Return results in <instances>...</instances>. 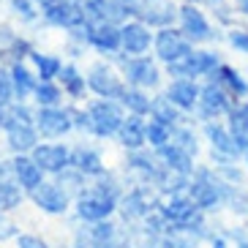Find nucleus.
<instances>
[{
  "label": "nucleus",
  "mask_w": 248,
  "mask_h": 248,
  "mask_svg": "<svg viewBox=\"0 0 248 248\" xmlns=\"http://www.w3.org/2000/svg\"><path fill=\"white\" fill-rule=\"evenodd\" d=\"M216 68H218V58L210 52H188L169 63V71L177 77H199V74L216 71Z\"/></svg>",
  "instance_id": "obj_1"
},
{
  "label": "nucleus",
  "mask_w": 248,
  "mask_h": 248,
  "mask_svg": "<svg viewBox=\"0 0 248 248\" xmlns=\"http://www.w3.org/2000/svg\"><path fill=\"white\" fill-rule=\"evenodd\" d=\"M46 19L55 25H66V28H82L88 25V14L79 8V3H66V0H55L49 6H44Z\"/></svg>",
  "instance_id": "obj_2"
},
{
  "label": "nucleus",
  "mask_w": 248,
  "mask_h": 248,
  "mask_svg": "<svg viewBox=\"0 0 248 248\" xmlns=\"http://www.w3.org/2000/svg\"><path fill=\"white\" fill-rule=\"evenodd\" d=\"M123 125V115L115 104H95L90 109V128L101 137H109V134L120 131Z\"/></svg>",
  "instance_id": "obj_3"
},
{
  "label": "nucleus",
  "mask_w": 248,
  "mask_h": 248,
  "mask_svg": "<svg viewBox=\"0 0 248 248\" xmlns=\"http://www.w3.org/2000/svg\"><path fill=\"white\" fill-rule=\"evenodd\" d=\"M155 49H158V58H161V60L172 63V60L183 58V55H188V52H191V44L180 36V33H175V30H164V33H158Z\"/></svg>",
  "instance_id": "obj_4"
},
{
  "label": "nucleus",
  "mask_w": 248,
  "mask_h": 248,
  "mask_svg": "<svg viewBox=\"0 0 248 248\" xmlns=\"http://www.w3.org/2000/svg\"><path fill=\"white\" fill-rule=\"evenodd\" d=\"M139 14H142V19L150 25H169L172 19H175L177 8L172 6V0H142L139 3Z\"/></svg>",
  "instance_id": "obj_5"
},
{
  "label": "nucleus",
  "mask_w": 248,
  "mask_h": 248,
  "mask_svg": "<svg viewBox=\"0 0 248 248\" xmlns=\"http://www.w3.org/2000/svg\"><path fill=\"white\" fill-rule=\"evenodd\" d=\"M90 88L98 95H107V98H112V95H120V98H123L125 95L123 85L117 82V77L107 66H95L93 71H90Z\"/></svg>",
  "instance_id": "obj_6"
},
{
  "label": "nucleus",
  "mask_w": 248,
  "mask_h": 248,
  "mask_svg": "<svg viewBox=\"0 0 248 248\" xmlns=\"http://www.w3.org/2000/svg\"><path fill=\"white\" fill-rule=\"evenodd\" d=\"M109 213H112V197H107L104 191L79 199V216L85 221H101V218H107Z\"/></svg>",
  "instance_id": "obj_7"
},
{
  "label": "nucleus",
  "mask_w": 248,
  "mask_h": 248,
  "mask_svg": "<svg viewBox=\"0 0 248 248\" xmlns=\"http://www.w3.org/2000/svg\"><path fill=\"white\" fill-rule=\"evenodd\" d=\"M33 199H36V204L46 213H63L66 210V194H63L58 186H44V183L36 186V188H33Z\"/></svg>",
  "instance_id": "obj_8"
},
{
  "label": "nucleus",
  "mask_w": 248,
  "mask_h": 248,
  "mask_svg": "<svg viewBox=\"0 0 248 248\" xmlns=\"http://www.w3.org/2000/svg\"><path fill=\"white\" fill-rule=\"evenodd\" d=\"M180 16H183V30L188 33V38H194V41H207V38L213 36L207 22H204L202 11H197L194 6L180 8Z\"/></svg>",
  "instance_id": "obj_9"
},
{
  "label": "nucleus",
  "mask_w": 248,
  "mask_h": 248,
  "mask_svg": "<svg viewBox=\"0 0 248 248\" xmlns=\"http://www.w3.org/2000/svg\"><path fill=\"white\" fill-rule=\"evenodd\" d=\"M38 125H41V131L46 137H60V134H66L71 128V120L60 109H41L38 112Z\"/></svg>",
  "instance_id": "obj_10"
},
{
  "label": "nucleus",
  "mask_w": 248,
  "mask_h": 248,
  "mask_svg": "<svg viewBox=\"0 0 248 248\" xmlns=\"http://www.w3.org/2000/svg\"><path fill=\"white\" fill-rule=\"evenodd\" d=\"M120 38H123L125 52H134V55H139V52H145L150 46V33L142 25H125L120 30Z\"/></svg>",
  "instance_id": "obj_11"
},
{
  "label": "nucleus",
  "mask_w": 248,
  "mask_h": 248,
  "mask_svg": "<svg viewBox=\"0 0 248 248\" xmlns=\"http://www.w3.org/2000/svg\"><path fill=\"white\" fill-rule=\"evenodd\" d=\"M36 164L41 169H52L58 172L68 164V153L63 147H55V145H44V147H36Z\"/></svg>",
  "instance_id": "obj_12"
},
{
  "label": "nucleus",
  "mask_w": 248,
  "mask_h": 248,
  "mask_svg": "<svg viewBox=\"0 0 248 248\" xmlns=\"http://www.w3.org/2000/svg\"><path fill=\"white\" fill-rule=\"evenodd\" d=\"M164 216H167L172 224L177 226H191L197 221V213H194V204L188 199H172V202L164 207Z\"/></svg>",
  "instance_id": "obj_13"
},
{
  "label": "nucleus",
  "mask_w": 248,
  "mask_h": 248,
  "mask_svg": "<svg viewBox=\"0 0 248 248\" xmlns=\"http://www.w3.org/2000/svg\"><path fill=\"white\" fill-rule=\"evenodd\" d=\"M6 128H8V145L14 150H30L36 145V134L30 131L28 123H11L6 120Z\"/></svg>",
  "instance_id": "obj_14"
},
{
  "label": "nucleus",
  "mask_w": 248,
  "mask_h": 248,
  "mask_svg": "<svg viewBox=\"0 0 248 248\" xmlns=\"http://www.w3.org/2000/svg\"><path fill=\"white\" fill-rule=\"evenodd\" d=\"M161 158L167 161L169 169H175L180 175H188L191 172V155L180 145H161Z\"/></svg>",
  "instance_id": "obj_15"
},
{
  "label": "nucleus",
  "mask_w": 248,
  "mask_h": 248,
  "mask_svg": "<svg viewBox=\"0 0 248 248\" xmlns=\"http://www.w3.org/2000/svg\"><path fill=\"white\" fill-rule=\"evenodd\" d=\"M202 109L204 115H224V112H229V98L216 85H207L202 93Z\"/></svg>",
  "instance_id": "obj_16"
},
{
  "label": "nucleus",
  "mask_w": 248,
  "mask_h": 248,
  "mask_svg": "<svg viewBox=\"0 0 248 248\" xmlns=\"http://www.w3.org/2000/svg\"><path fill=\"white\" fill-rule=\"evenodd\" d=\"M125 71H128V79L137 82V85H155L158 82V71L150 60H131L125 66Z\"/></svg>",
  "instance_id": "obj_17"
},
{
  "label": "nucleus",
  "mask_w": 248,
  "mask_h": 248,
  "mask_svg": "<svg viewBox=\"0 0 248 248\" xmlns=\"http://www.w3.org/2000/svg\"><path fill=\"white\" fill-rule=\"evenodd\" d=\"M90 41L98 49H115L123 38H120V30H115L109 22H101V25H95V28H90Z\"/></svg>",
  "instance_id": "obj_18"
},
{
  "label": "nucleus",
  "mask_w": 248,
  "mask_h": 248,
  "mask_svg": "<svg viewBox=\"0 0 248 248\" xmlns=\"http://www.w3.org/2000/svg\"><path fill=\"white\" fill-rule=\"evenodd\" d=\"M145 125H142V120H139V115L128 117V120H123V125H120V139H123L125 147H139L142 142H145Z\"/></svg>",
  "instance_id": "obj_19"
},
{
  "label": "nucleus",
  "mask_w": 248,
  "mask_h": 248,
  "mask_svg": "<svg viewBox=\"0 0 248 248\" xmlns=\"http://www.w3.org/2000/svg\"><path fill=\"white\" fill-rule=\"evenodd\" d=\"M197 95H199L197 85H194V82H186V79L175 82V85L169 88V98H172V104H177V107H183V109L194 107Z\"/></svg>",
  "instance_id": "obj_20"
},
{
  "label": "nucleus",
  "mask_w": 248,
  "mask_h": 248,
  "mask_svg": "<svg viewBox=\"0 0 248 248\" xmlns=\"http://www.w3.org/2000/svg\"><path fill=\"white\" fill-rule=\"evenodd\" d=\"M14 172H16V177H19V183H22V186H28V188L41 186V167H38L36 161L16 158L14 161Z\"/></svg>",
  "instance_id": "obj_21"
},
{
  "label": "nucleus",
  "mask_w": 248,
  "mask_h": 248,
  "mask_svg": "<svg viewBox=\"0 0 248 248\" xmlns=\"http://www.w3.org/2000/svg\"><path fill=\"white\" fill-rule=\"evenodd\" d=\"M191 199H194L197 207H213V204L218 202V188H216V183L197 180L191 186Z\"/></svg>",
  "instance_id": "obj_22"
},
{
  "label": "nucleus",
  "mask_w": 248,
  "mask_h": 248,
  "mask_svg": "<svg viewBox=\"0 0 248 248\" xmlns=\"http://www.w3.org/2000/svg\"><path fill=\"white\" fill-rule=\"evenodd\" d=\"M207 137L213 139V147L221 150L224 155H237L240 153V145L234 142V137H229V134H226L224 128H218V125H207Z\"/></svg>",
  "instance_id": "obj_23"
},
{
  "label": "nucleus",
  "mask_w": 248,
  "mask_h": 248,
  "mask_svg": "<svg viewBox=\"0 0 248 248\" xmlns=\"http://www.w3.org/2000/svg\"><path fill=\"white\" fill-rule=\"evenodd\" d=\"M74 164H77L82 172H88V175H98V172H101V158H98L93 150H77V153H74Z\"/></svg>",
  "instance_id": "obj_24"
},
{
  "label": "nucleus",
  "mask_w": 248,
  "mask_h": 248,
  "mask_svg": "<svg viewBox=\"0 0 248 248\" xmlns=\"http://www.w3.org/2000/svg\"><path fill=\"white\" fill-rule=\"evenodd\" d=\"M150 112L155 115V120L158 123H172V120H177L175 115V107H172V98H155L153 104H150Z\"/></svg>",
  "instance_id": "obj_25"
},
{
  "label": "nucleus",
  "mask_w": 248,
  "mask_h": 248,
  "mask_svg": "<svg viewBox=\"0 0 248 248\" xmlns=\"http://www.w3.org/2000/svg\"><path fill=\"white\" fill-rule=\"evenodd\" d=\"M218 74H221V79L226 82V85H229V88L234 90V93L237 95H243L248 90V85L246 82H243V77L237 71H234V68H226V66H218Z\"/></svg>",
  "instance_id": "obj_26"
},
{
  "label": "nucleus",
  "mask_w": 248,
  "mask_h": 248,
  "mask_svg": "<svg viewBox=\"0 0 248 248\" xmlns=\"http://www.w3.org/2000/svg\"><path fill=\"white\" fill-rule=\"evenodd\" d=\"M11 82H14V93L19 95V98L33 88V79H30V74L25 71L22 66H14V71H11Z\"/></svg>",
  "instance_id": "obj_27"
},
{
  "label": "nucleus",
  "mask_w": 248,
  "mask_h": 248,
  "mask_svg": "<svg viewBox=\"0 0 248 248\" xmlns=\"http://www.w3.org/2000/svg\"><path fill=\"white\" fill-rule=\"evenodd\" d=\"M123 104L134 112V115H145V112H150V101H147L142 93H137V90L125 93V95H123Z\"/></svg>",
  "instance_id": "obj_28"
},
{
  "label": "nucleus",
  "mask_w": 248,
  "mask_h": 248,
  "mask_svg": "<svg viewBox=\"0 0 248 248\" xmlns=\"http://www.w3.org/2000/svg\"><path fill=\"white\" fill-rule=\"evenodd\" d=\"M63 85H66V90L71 95H79L82 90H85V82H82V77L77 74V68H74V66L63 68Z\"/></svg>",
  "instance_id": "obj_29"
},
{
  "label": "nucleus",
  "mask_w": 248,
  "mask_h": 248,
  "mask_svg": "<svg viewBox=\"0 0 248 248\" xmlns=\"http://www.w3.org/2000/svg\"><path fill=\"white\" fill-rule=\"evenodd\" d=\"M19 204V191L11 183H0V210H11Z\"/></svg>",
  "instance_id": "obj_30"
},
{
  "label": "nucleus",
  "mask_w": 248,
  "mask_h": 248,
  "mask_svg": "<svg viewBox=\"0 0 248 248\" xmlns=\"http://www.w3.org/2000/svg\"><path fill=\"white\" fill-rule=\"evenodd\" d=\"M145 134H147V139H150L153 145L161 147V145H167V139H169V125L155 120V123H150V125L145 128Z\"/></svg>",
  "instance_id": "obj_31"
},
{
  "label": "nucleus",
  "mask_w": 248,
  "mask_h": 248,
  "mask_svg": "<svg viewBox=\"0 0 248 248\" xmlns=\"http://www.w3.org/2000/svg\"><path fill=\"white\" fill-rule=\"evenodd\" d=\"M33 60H36V66H38V71H41V77L44 79H52L55 74L60 71V63L55 58H44V55H33Z\"/></svg>",
  "instance_id": "obj_32"
},
{
  "label": "nucleus",
  "mask_w": 248,
  "mask_h": 248,
  "mask_svg": "<svg viewBox=\"0 0 248 248\" xmlns=\"http://www.w3.org/2000/svg\"><path fill=\"white\" fill-rule=\"evenodd\" d=\"M229 117H232V131H248V104L229 109Z\"/></svg>",
  "instance_id": "obj_33"
},
{
  "label": "nucleus",
  "mask_w": 248,
  "mask_h": 248,
  "mask_svg": "<svg viewBox=\"0 0 248 248\" xmlns=\"http://www.w3.org/2000/svg\"><path fill=\"white\" fill-rule=\"evenodd\" d=\"M36 95H38V101H41V104H55L60 98L58 88H52L49 82H41V85L36 88Z\"/></svg>",
  "instance_id": "obj_34"
},
{
  "label": "nucleus",
  "mask_w": 248,
  "mask_h": 248,
  "mask_svg": "<svg viewBox=\"0 0 248 248\" xmlns=\"http://www.w3.org/2000/svg\"><path fill=\"white\" fill-rule=\"evenodd\" d=\"M125 216H142V213L147 210L145 207V199H142V194H131V197L125 199Z\"/></svg>",
  "instance_id": "obj_35"
},
{
  "label": "nucleus",
  "mask_w": 248,
  "mask_h": 248,
  "mask_svg": "<svg viewBox=\"0 0 248 248\" xmlns=\"http://www.w3.org/2000/svg\"><path fill=\"white\" fill-rule=\"evenodd\" d=\"M90 237L93 240H101V243H107V240H112V226L109 224H95L93 229H90Z\"/></svg>",
  "instance_id": "obj_36"
},
{
  "label": "nucleus",
  "mask_w": 248,
  "mask_h": 248,
  "mask_svg": "<svg viewBox=\"0 0 248 248\" xmlns=\"http://www.w3.org/2000/svg\"><path fill=\"white\" fill-rule=\"evenodd\" d=\"M77 248H123V246H115L112 240L101 243V240H93V237H79V243H77Z\"/></svg>",
  "instance_id": "obj_37"
},
{
  "label": "nucleus",
  "mask_w": 248,
  "mask_h": 248,
  "mask_svg": "<svg viewBox=\"0 0 248 248\" xmlns=\"http://www.w3.org/2000/svg\"><path fill=\"white\" fill-rule=\"evenodd\" d=\"M112 3H115L123 14H139V3H142V0H112Z\"/></svg>",
  "instance_id": "obj_38"
},
{
  "label": "nucleus",
  "mask_w": 248,
  "mask_h": 248,
  "mask_svg": "<svg viewBox=\"0 0 248 248\" xmlns=\"http://www.w3.org/2000/svg\"><path fill=\"white\" fill-rule=\"evenodd\" d=\"M11 93H14V88H11V82H8V77L3 71H0V101L6 104L8 98H11Z\"/></svg>",
  "instance_id": "obj_39"
},
{
  "label": "nucleus",
  "mask_w": 248,
  "mask_h": 248,
  "mask_svg": "<svg viewBox=\"0 0 248 248\" xmlns=\"http://www.w3.org/2000/svg\"><path fill=\"white\" fill-rule=\"evenodd\" d=\"M11 6H14V8H16V14H22L25 19H33V16H36L28 0H11Z\"/></svg>",
  "instance_id": "obj_40"
},
{
  "label": "nucleus",
  "mask_w": 248,
  "mask_h": 248,
  "mask_svg": "<svg viewBox=\"0 0 248 248\" xmlns=\"http://www.w3.org/2000/svg\"><path fill=\"white\" fill-rule=\"evenodd\" d=\"M229 41H232L237 49H246L248 52V33H240V30H234L232 36H229Z\"/></svg>",
  "instance_id": "obj_41"
},
{
  "label": "nucleus",
  "mask_w": 248,
  "mask_h": 248,
  "mask_svg": "<svg viewBox=\"0 0 248 248\" xmlns=\"http://www.w3.org/2000/svg\"><path fill=\"white\" fill-rule=\"evenodd\" d=\"M180 147L186 153H197V145H194V137L188 131H180Z\"/></svg>",
  "instance_id": "obj_42"
},
{
  "label": "nucleus",
  "mask_w": 248,
  "mask_h": 248,
  "mask_svg": "<svg viewBox=\"0 0 248 248\" xmlns=\"http://www.w3.org/2000/svg\"><path fill=\"white\" fill-rule=\"evenodd\" d=\"M19 248H46L38 237H30V234H22L19 237Z\"/></svg>",
  "instance_id": "obj_43"
},
{
  "label": "nucleus",
  "mask_w": 248,
  "mask_h": 248,
  "mask_svg": "<svg viewBox=\"0 0 248 248\" xmlns=\"http://www.w3.org/2000/svg\"><path fill=\"white\" fill-rule=\"evenodd\" d=\"M232 137L240 145V150H248V131H232Z\"/></svg>",
  "instance_id": "obj_44"
},
{
  "label": "nucleus",
  "mask_w": 248,
  "mask_h": 248,
  "mask_svg": "<svg viewBox=\"0 0 248 248\" xmlns=\"http://www.w3.org/2000/svg\"><path fill=\"white\" fill-rule=\"evenodd\" d=\"M240 6H243V11L248 14V0H240Z\"/></svg>",
  "instance_id": "obj_45"
},
{
  "label": "nucleus",
  "mask_w": 248,
  "mask_h": 248,
  "mask_svg": "<svg viewBox=\"0 0 248 248\" xmlns=\"http://www.w3.org/2000/svg\"><path fill=\"white\" fill-rule=\"evenodd\" d=\"M216 248H224V240H216Z\"/></svg>",
  "instance_id": "obj_46"
},
{
  "label": "nucleus",
  "mask_w": 248,
  "mask_h": 248,
  "mask_svg": "<svg viewBox=\"0 0 248 248\" xmlns=\"http://www.w3.org/2000/svg\"><path fill=\"white\" fill-rule=\"evenodd\" d=\"M199 3H218V0H199Z\"/></svg>",
  "instance_id": "obj_47"
},
{
  "label": "nucleus",
  "mask_w": 248,
  "mask_h": 248,
  "mask_svg": "<svg viewBox=\"0 0 248 248\" xmlns=\"http://www.w3.org/2000/svg\"><path fill=\"white\" fill-rule=\"evenodd\" d=\"M66 3H82V0H66Z\"/></svg>",
  "instance_id": "obj_48"
},
{
  "label": "nucleus",
  "mask_w": 248,
  "mask_h": 248,
  "mask_svg": "<svg viewBox=\"0 0 248 248\" xmlns=\"http://www.w3.org/2000/svg\"><path fill=\"white\" fill-rule=\"evenodd\" d=\"M240 248H248V243H240Z\"/></svg>",
  "instance_id": "obj_49"
},
{
  "label": "nucleus",
  "mask_w": 248,
  "mask_h": 248,
  "mask_svg": "<svg viewBox=\"0 0 248 248\" xmlns=\"http://www.w3.org/2000/svg\"><path fill=\"white\" fill-rule=\"evenodd\" d=\"M0 104H3V101H0Z\"/></svg>",
  "instance_id": "obj_50"
}]
</instances>
